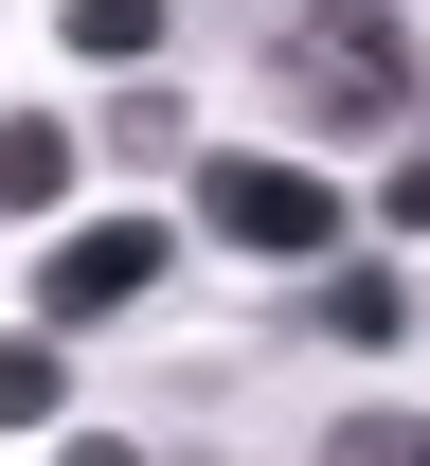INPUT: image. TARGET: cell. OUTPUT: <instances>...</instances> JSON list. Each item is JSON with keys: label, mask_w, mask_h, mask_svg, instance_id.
I'll use <instances>...</instances> for the list:
<instances>
[{"label": "cell", "mask_w": 430, "mask_h": 466, "mask_svg": "<svg viewBox=\"0 0 430 466\" xmlns=\"http://www.w3.org/2000/svg\"><path fill=\"white\" fill-rule=\"evenodd\" d=\"M55 395H72L55 341H0V431H55Z\"/></svg>", "instance_id": "cell-8"}, {"label": "cell", "mask_w": 430, "mask_h": 466, "mask_svg": "<svg viewBox=\"0 0 430 466\" xmlns=\"http://www.w3.org/2000/svg\"><path fill=\"white\" fill-rule=\"evenodd\" d=\"M90 162H125V179H162V162H180V108H162V55H144V90H125V108H90Z\"/></svg>", "instance_id": "cell-5"}, {"label": "cell", "mask_w": 430, "mask_h": 466, "mask_svg": "<svg viewBox=\"0 0 430 466\" xmlns=\"http://www.w3.org/2000/svg\"><path fill=\"white\" fill-rule=\"evenodd\" d=\"M376 216H395V233H413V251H430V144H413V162H395V198H376Z\"/></svg>", "instance_id": "cell-10"}, {"label": "cell", "mask_w": 430, "mask_h": 466, "mask_svg": "<svg viewBox=\"0 0 430 466\" xmlns=\"http://www.w3.org/2000/svg\"><path fill=\"white\" fill-rule=\"evenodd\" d=\"M162 269H180V233H162V216H90V233L36 251V305H55V323H108V305H144Z\"/></svg>", "instance_id": "cell-3"}, {"label": "cell", "mask_w": 430, "mask_h": 466, "mask_svg": "<svg viewBox=\"0 0 430 466\" xmlns=\"http://www.w3.org/2000/svg\"><path fill=\"white\" fill-rule=\"evenodd\" d=\"M55 36L90 72H144V55H162V0H55Z\"/></svg>", "instance_id": "cell-7"}, {"label": "cell", "mask_w": 430, "mask_h": 466, "mask_svg": "<svg viewBox=\"0 0 430 466\" xmlns=\"http://www.w3.org/2000/svg\"><path fill=\"white\" fill-rule=\"evenodd\" d=\"M197 233L305 269V251H341V179H323V162H269V144H215V162H197Z\"/></svg>", "instance_id": "cell-2"}, {"label": "cell", "mask_w": 430, "mask_h": 466, "mask_svg": "<svg viewBox=\"0 0 430 466\" xmlns=\"http://www.w3.org/2000/svg\"><path fill=\"white\" fill-rule=\"evenodd\" d=\"M269 90H287V126H305V144H376V126L430 108L413 18H395V0H305V18H287V55H269Z\"/></svg>", "instance_id": "cell-1"}, {"label": "cell", "mask_w": 430, "mask_h": 466, "mask_svg": "<svg viewBox=\"0 0 430 466\" xmlns=\"http://www.w3.org/2000/svg\"><path fill=\"white\" fill-rule=\"evenodd\" d=\"M305 323H323V341H395V323H413V288H395V269H323V288H305Z\"/></svg>", "instance_id": "cell-6"}, {"label": "cell", "mask_w": 430, "mask_h": 466, "mask_svg": "<svg viewBox=\"0 0 430 466\" xmlns=\"http://www.w3.org/2000/svg\"><path fill=\"white\" fill-rule=\"evenodd\" d=\"M55 198H72V126L0 108V216H55Z\"/></svg>", "instance_id": "cell-4"}, {"label": "cell", "mask_w": 430, "mask_h": 466, "mask_svg": "<svg viewBox=\"0 0 430 466\" xmlns=\"http://www.w3.org/2000/svg\"><path fill=\"white\" fill-rule=\"evenodd\" d=\"M323 449H341V466H430V412H341Z\"/></svg>", "instance_id": "cell-9"}]
</instances>
